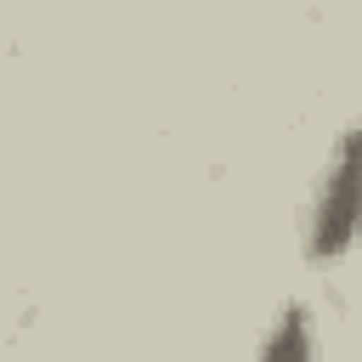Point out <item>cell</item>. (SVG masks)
I'll use <instances>...</instances> for the list:
<instances>
[{
	"instance_id": "cell-1",
	"label": "cell",
	"mask_w": 362,
	"mask_h": 362,
	"mask_svg": "<svg viewBox=\"0 0 362 362\" xmlns=\"http://www.w3.org/2000/svg\"><path fill=\"white\" fill-rule=\"evenodd\" d=\"M356 238H362V124H351L322 164V181L305 215V255L339 260Z\"/></svg>"
},
{
	"instance_id": "cell-2",
	"label": "cell",
	"mask_w": 362,
	"mask_h": 362,
	"mask_svg": "<svg viewBox=\"0 0 362 362\" xmlns=\"http://www.w3.org/2000/svg\"><path fill=\"white\" fill-rule=\"evenodd\" d=\"M255 362H317V328H311V311L300 300L283 305V317L260 339V356Z\"/></svg>"
}]
</instances>
